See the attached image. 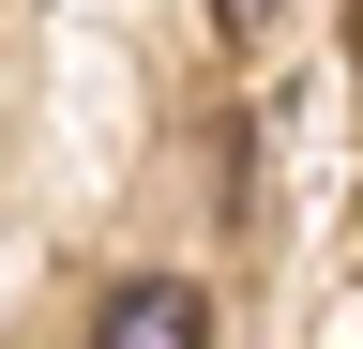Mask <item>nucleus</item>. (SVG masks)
<instances>
[{"label": "nucleus", "mask_w": 363, "mask_h": 349, "mask_svg": "<svg viewBox=\"0 0 363 349\" xmlns=\"http://www.w3.org/2000/svg\"><path fill=\"white\" fill-rule=\"evenodd\" d=\"M91 349H212V304L182 274H136V289H106V334Z\"/></svg>", "instance_id": "nucleus-1"}, {"label": "nucleus", "mask_w": 363, "mask_h": 349, "mask_svg": "<svg viewBox=\"0 0 363 349\" xmlns=\"http://www.w3.org/2000/svg\"><path fill=\"white\" fill-rule=\"evenodd\" d=\"M212 31H227V46H257V31H272V0H212Z\"/></svg>", "instance_id": "nucleus-2"}]
</instances>
